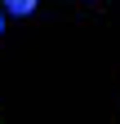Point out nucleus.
Instances as JSON below:
<instances>
[{
    "label": "nucleus",
    "instance_id": "f03ea898",
    "mask_svg": "<svg viewBox=\"0 0 120 124\" xmlns=\"http://www.w3.org/2000/svg\"><path fill=\"white\" fill-rule=\"evenodd\" d=\"M0 31H5V13H0Z\"/></svg>",
    "mask_w": 120,
    "mask_h": 124
},
{
    "label": "nucleus",
    "instance_id": "f257e3e1",
    "mask_svg": "<svg viewBox=\"0 0 120 124\" xmlns=\"http://www.w3.org/2000/svg\"><path fill=\"white\" fill-rule=\"evenodd\" d=\"M0 5H5L9 13H18V18H27V13L36 9V0H0Z\"/></svg>",
    "mask_w": 120,
    "mask_h": 124
}]
</instances>
